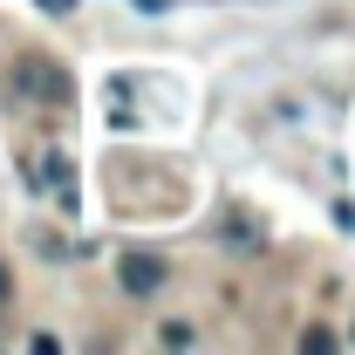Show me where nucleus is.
I'll return each mask as SVG.
<instances>
[{
	"instance_id": "1",
	"label": "nucleus",
	"mask_w": 355,
	"mask_h": 355,
	"mask_svg": "<svg viewBox=\"0 0 355 355\" xmlns=\"http://www.w3.org/2000/svg\"><path fill=\"white\" fill-rule=\"evenodd\" d=\"M7 89H14V103H35V110H69L76 103V76L48 48H21L14 69H7Z\"/></svg>"
},
{
	"instance_id": "2",
	"label": "nucleus",
	"mask_w": 355,
	"mask_h": 355,
	"mask_svg": "<svg viewBox=\"0 0 355 355\" xmlns=\"http://www.w3.org/2000/svg\"><path fill=\"white\" fill-rule=\"evenodd\" d=\"M116 273H123L130 294H157V287H164V260H157V253H123Z\"/></svg>"
},
{
	"instance_id": "3",
	"label": "nucleus",
	"mask_w": 355,
	"mask_h": 355,
	"mask_svg": "<svg viewBox=\"0 0 355 355\" xmlns=\"http://www.w3.org/2000/svg\"><path fill=\"white\" fill-rule=\"evenodd\" d=\"M35 178H42L48 191H55V198H62V205L76 212V184L62 178V150H42V157H35Z\"/></svg>"
},
{
	"instance_id": "4",
	"label": "nucleus",
	"mask_w": 355,
	"mask_h": 355,
	"mask_svg": "<svg viewBox=\"0 0 355 355\" xmlns=\"http://www.w3.org/2000/svg\"><path fill=\"white\" fill-rule=\"evenodd\" d=\"M225 239H239V246H260V225H253V219H239V212H232V219H225Z\"/></svg>"
},
{
	"instance_id": "5",
	"label": "nucleus",
	"mask_w": 355,
	"mask_h": 355,
	"mask_svg": "<svg viewBox=\"0 0 355 355\" xmlns=\"http://www.w3.org/2000/svg\"><path fill=\"white\" fill-rule=\"evenodd\" d=\"M157 342H164V349H191V328H184V321H164V335H157Z\"/></svg>"
},
{
	"instance_id": "6",
	"label": "nucleus",
	"mask_w": 355,
	"mask_h": 355,
	"mask_svg": "<svg viewBox=\"0 0 355 355\" xmlns=\"http://www.w3.org/2000/svg\"><path fill=\"white\" fill-rule=\"evenodd\" d=\"M301 349H308V355H328V349H335V335H328V328H308V335H301Z\"/></svg>"
},
{
	"instance_id": "7",
	"label": "nucleus",
	"mask_w": 355,
	"mask_h": 355,
	"mask_svg": "<svg viewBox=\"0 0 355 355\" xmlns=\"http://www.w3.org/2000/svg\"><path fill=\"white\" fill-rule=\"evenodd\" d=\"M42 14H76V0H35Z\"/></svg>"
},
{
	"instance_id": "8",
	"label": "nucleus",
	"mask_w": 355,
	"mask_h": 355,
	"mask_svg": "<svg viewBox=\"0 0 355 355\" xmlns=\"http://www.w3.org/2000/svg\"><path fill=\"white\" fill-rule=\"evenodd\" d=\"M0 294H7V266H0Z\"/></svg>"
}]
</instances>
